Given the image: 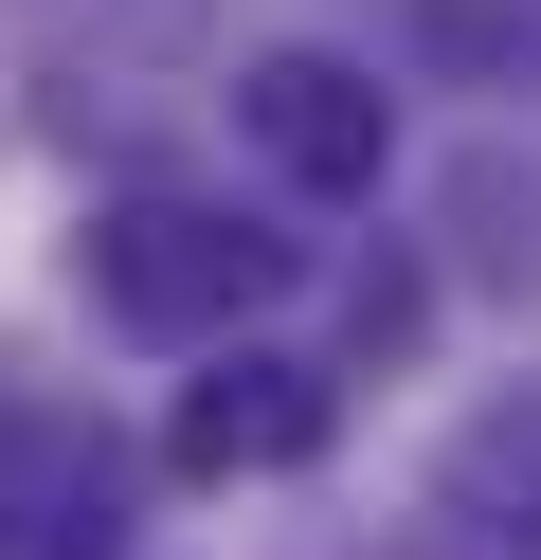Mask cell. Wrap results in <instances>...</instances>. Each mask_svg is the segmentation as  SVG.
<instances>
[{
	"label": "cell",
	"instance_id": "obj_5",
	"mask_svg": "<svg viewBox=\"0 0 541 560\" xmlns=\"http://www.w3.org/2000/svg\"><path fill=\"white\" fill-rule=\"evenodd\" d=\"M0 560H108V470H55L0 506Z\"/></svg>",
	"mask_w": 541,
	"mask_h": 560
},
{
	"label": "cell",
	"instance_id": "obj_6",
	"mask_svg": "<svg viewBox=\"0 0 541 560\" xmlns=\"http://www.w3.org/2000/svg\"><path fill=\"white\" fill-rule=\"evenodd\" d=\"M433 55H487V73H541V0H415Z\"/></svg>",
	"mask_w": 541,
	"mask_h": 560
},
{
	"label": "cell",
	"instance_id": "obj_3",
	"mask_svg": "<svg viewBox=\"0 0 541 560\" xmlns=\"http://www.w3.org/2000/svg\"><path fill=\"white\" fill-rule=\"evenodd\" d=\"M343 434V398H325L307 362H271V343H216L199 380H180V416H163V452L199 488H235V470H307V452Z\"/></svg>",
	"mask_w": 541,
	"mask_h": 560
},
{
	"label": "cell",
	"instance_id": "obj_1",
	"mask_svg": "<svg viewBox=\"0 0 541 560\" xmlns=\"http://www.w3.org/2000/svg\"><path fill=\"white\" fill-rule=\"evenodd\" d=\"M271 290H289V235L216 218V199H108V218H91V307L144 326V343H216V326H252Z\"/></svg>",
	"mask_w": 541,
	"mask_h": 560
},
{
	"label": "cell",
	"instance_id": "obj_4",
	"mask_svg": "<svg viewBox=\"0 0 541 560\" xmlns=\"http://www.w3.org/2000/svg\"><path fill=\"white\" fill-rule=\"evenodd\" d=\"M451 506H487V542H524V560H541V398H524V416H487V434L451 452Z\"/></svg>",
	"mask_w": 541,
	"mask_h": 560
},
{
	"label": "cell",
	"instance_id": "obj_2",
	"mask_svg": "<svg viewBox=\"0 0 541 560\" xmlns=\"http://www.w3.org/2000/svg\"><path fill=\"white\" fill-rule=\"evenodd\" d=\"M235 127L271 145L289 199H379V163H397V109H379L361 55H252V73H235Z\"/></svg>",
	"mask_w": 541,
	"mask_h": 560
}]
</instances>
